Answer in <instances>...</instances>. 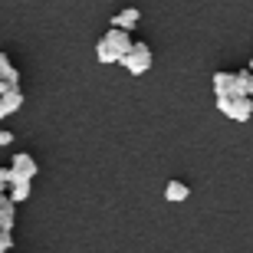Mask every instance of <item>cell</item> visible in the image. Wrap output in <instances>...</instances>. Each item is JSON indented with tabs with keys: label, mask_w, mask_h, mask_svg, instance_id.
I'll use <instances>...</instances> for the list:
<instances>
[{
	"label": "cell",
	"mask_w": 253,
	"mask_h": 253,
	"mask_svg": "<svg viewBox=\"0 0 253 253\" xmlns=\"http://www.w3.org/2000/svg\"><path fill=\"white\" fill-rule=\"evenodd\" d=\"M7 145H13V135L7 128H0V148H7Z\"/></svg>",
	"instance_id": "cell-17"
},
{
	"label": "cell",
	"mask_w": 253,
	"mask_h": 253,
	"mask_svg": "<svg viewBox=\"0 0 253 253\" xmlns=\"http://www.w3.org/2000/svg\"><path fill=\"white\" fill-rule=\"evenodd\" d=\"M13 250V230H0V253Z\"/></svg>",
	"instance_id": "cell-15"
},
{
	"label": "cell",
	"mask_w": 253,
	"mask_h": 253,
	"mask_svg": "<svg viewBox=\"0 0 253 253\" xmlns=\"http://www.w3.org/2000/svg\"><path fill=\"white\" fill-rule=\"evenodd\" d=\"M0 83L3 85H20V73L13 69V63H10L7 53H0Z\"/></svg>",
	"instance_id": "cell-9"
},
{
	"label": "cell",
	"mask_w": 253,
	"mask_h": 253,
	"mask_svg": "<svg viewBox=\"0 0 253 253\" xmlns=\"http://www.w3.org/2000/svg\"><path fill=\"white\" fill-rule=\"evenodd\" d=\"M138 20H141V13L135 7H125V10H119L112 17V27H122V30H135L138 27Z\"/></svg>",
	"instance_id": "cell-6"
},
{
	"label": "cell",
	"mask_w": 253,
	"mask_h": 253,
	"mask_svg": "<svg viewBox=\"0 0 253 253\" xmlns=\"http://www.w3.org/2000/svg\"><path fill=\"white\" fill-rule=\"evenodd\" d=\"M102 37L109 40V43H112V49L119 53V63H122V56H128L131 46H135V40H131V37H128V30H122V27H109Z\"/></svg>",
	"instance_id": "cell-3"
},
{
	"label": "cell",
	"mask_w": 253,
	"mask_h": 253,
	"mask_svg": "<svg viewBox=\"0 0 253 253\" xmlns=\"http://www.w3.org/2000/svg\"><path fill=\"white\" fill-rule=\"evenodd\" d=\"M214 92H230V95H244L237 85V73L230 69H217L214 73Z\"/></svg>",
	"instance_id": "cell-4"
},
{
	"label": "cell",
	"mask_w": 253,
	"mask_h": 253,
	"mask_svg": "<svg viewBox=\"0 0 253 253\" xmlns=\"http://www.w3.org/2000/svg\"><path fill=\"white\" fill-rule=\"evenodd\" d=\"M3 115H7V112H3V105H0V119H3Z\"/></svg>",
	"instance_id": "cell-19"
},
{
	"label": "cell",
	"mask_w": 253,
	"mask_h": 253,
	"mask_svg": "<svg viewBox=\"0 0 253 253\" xmlns=\"http://www.w3.org/2000/svg\"><path fill=\"white\" fill-rule=\"evenodd\" d=\"M30 191H33V178H13V184H10V197H13V201H30Z\"/></svg>",
	"instance_id": "cell-8"
},
{
	"label": "cell",
	"mask_w": 253,
	"mask_h": 253,
	"mask_svg": "<svg viewBox=\"0 0 253 253\" xmlns=\"http://www.w3.org/2000/svg\"><path fill=\"white\" fill-rule=\"evenodd\" d=\"M95 59H99V63H119V53L112 49V43H109L105 37L95 43Z\"/></svg>",
	"instance_id": "cell-11"
},
{
	"label": "cell",
	"mask_w": 253,
	"mask_h": 253,
	"mask_svg": "<svg viewBox=\"0 0 253 253\" xmlns=\"http://www.w3.org/2000/svg\"><path fill=\"white\" fill-rule=\"evenodd\" d=\"M217 109L230 119V122H250L253 119V95H230V92H214Z\"/></svg>",
	"instance_id": "cell-1"
},
{
	"label": "cell",
	"mask_w": 253,
	"mask_h": 253,
	"mask_svg": "<svg viewBox=\"0 0 253 253\" xmlns=\"http://www.w3.org/2000/svg\"><path fill=\"white\" fill-rule=\"evenodd\" d=\"M188 197H191V188L184 184V181H168V188H165V201L181 204V201H188Z\"/></svg>",
	"instance_id": "cell-10"
},
{
	"label": "cell",
	"mask_w": 253,
	"mask_h": 253,
	"mask_svg": "<svg viewBox=\"0 0 253 253\" xmlns=\"http://www.w3.org/2000/svg\"><path fill=\"white\" fill-rule=\"evenodd\" d=\"M250 69H253V56H250Z\"/></svg>",
	"instance_id": "cell-20"
},
{
	"label": "cell",
	"mask_w": 253,
	"mask_h": 253,
	"mask_svg": "<svg viewBox=\"0 0 253 253\" xmlns=\"http://www.w3.org/2000/svg\"><path fill=\"white\" fill-rule=\"evenodd\" d=\"M151 63H155V56H151V49L148 43H141V40H135V46H131L128 56H122V66L128 69L131 76H141V73H148Z\"/></svg>",
	"instance_id": "cell-2"
},
{
	"label": "cell",
	"mask_w": 253,
	"mask_h": 253,
	"mask_svg": "<svg viewBox=\"0 0 253 253\" xmlns=\"http://www.w3.org/2000/svg\"><path fill=\"white\" fill-rule=\"evenodd\" d=\"M237 85H240V92L244 95H253V69H237Z\"/></svg>",
	"instance_id": "cell-12"
},
{
	"label": "cell",
	"mask_w": 253,
	"mask_h": 253,
	"mask_svg": "<svg viewBox=\"0 0 253 253\" xmlns=\"http://www.w3.org/2000/svg\"><path fill=\"white\" fill-rule=\"evenodd\" d=\"M17 227V204L0 211V230H13Z\"/></svg>",
	"instance_id": "cell-13"
},
{
	"label": "cell",
	"mask_w": 253,
	"mask_h": 253,
	"mask_svg": "<svg viewBox=\"0 0 253 253\" xmlns=\"http://www.w3.org/2000/svg\"><path fill=\"white\" fill-rule=\"evenodd\" d=\"M3 89H10V85H3V83H0V95H3Z\"/></svg>",
	"instance_id": "cell-18"
},
{
	"label": "cell",
	"mask_w": 253,
	"mask_h": 253,
	"mask_svg": "<svg viewBox=\"0 0 253 253\" xmlns=\"http://www.w3.org/2000/svg\"><path fill=\"white\" fill-rule=\"evenodd\" d=\"M13 178H17V171H13V168H0V188H7V191H10Z\"/></svg>",
	"instance_id": "cell-14"
},
{
	"label": "cell",
	"mask_w": 253,
	"mask_h": 253,
	"mask_svg": "<svg viewBox=\"0 0 253 253\" xmlns=\"http://www.w3.org/2000/svg\"><path fill=\"white\" fill-rule=\"evenodd\" d=\"M10 168L17 171L20 178H37V161H33V155H27V151H17L13 155V161H10Z\"/></svg>",
	"instance_id": "cell-5"
},
{
	"label": "cell",
	"mask_w": 253,
	"mask_h": 253,
	"mask_svg": "<svg viewBox=\"0 0 253 253\" xmlns=\"http://www.w3.org/2000/svg\"><path fill=\"white\" fill-rule=\"evenodd\" d=\"M13 204H17V201L10 197V191H7V188H0V211H3V207H13Z\"/></svg>",
	"instance_id": "cell-16"
},
{
	"label": "cell",
	"mask_w": 253,
	"mask_h": 253,
	"mask_svg": "<svg viewBox=\"0 0 253 253\" xmlns=\"http://www.w3.org/2000/svg\"><path fill=\"white\" fill-rule=\"evenodd\" d=\"M0 105H3V112H17L20 105H23V92H20V85H10V89H3V95H0Z\"/></svg>",
	"instance_id": "cell-7"
}]
</instances>
